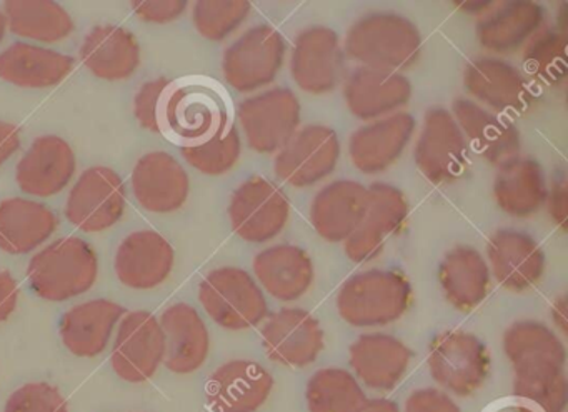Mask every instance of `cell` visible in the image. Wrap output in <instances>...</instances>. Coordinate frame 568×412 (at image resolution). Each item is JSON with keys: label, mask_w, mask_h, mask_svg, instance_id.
Instances as JSON below:
<instances>
[{"label": "cell", "mask_w": 568, "mask_h": 412, "mask_svg": "<svg viewBox=\"0 0 568 412\" xmlns=\"http://www.w3.org/2000/svg\"><path fill=\"white\" fill-rule=\"evenodd\" d=\"M132 191L145 211L171 214L187 202L191 179L174 155L162 151L149 152L135 164Z\"/></svg>", "instance_id": "d4e9b609"}, {"label": "cell", "mask_w": 568, "mask_h": 412, "mask_svg": "<svg viewBox=\"0 0 568 412\" xmlns=\"http://www.w3.org/2000/svg\"><path fill=\"white\" fill-rule=\"evenodd\" d=\"M182 158L195 171L219 178L237 165L242 154V138L234 124L217 138L194 148L181 149Z\"/></svg>", "instance_id": "7bdbcfd3"}, {"label": "cell", "mask_w": 568, "mask_h": 412, "mask_svg": "<svg viewBox=\"0 0 568 412\" xmlns=\"http://www.w3.org/2000/svg\"><path fill=\"white\" fill-rule=\"evenodd\" d=\"M412 282L398 269H368L351 275L337 292V311L352 328L394 324L412 305Z\"/></svg>", "instance_id": "3957f363"}, {"label": "cell", "mask_w": 568, "mask_h": 412, "mask_svg": "<svg viewBox=\"0 0 568 412\" xmlns=\"http://www.w3.org/2000/svg\"><path fill=\"white\" fill-rule=\"evenodd\" d=\"M414 351L400 339L385 332L358 335L348 349L352 374L365 388L390 392L410 369Z\"/></svg>", "instance_id": "44dd1931"}, {"label": "cell", "mask_w": 568, "mask_h": 412, "mask_svg": "<svg viewBox=\"0 0 568 412\" xmlns=\"http://www.w3.org/2000/svg\"><path fill=\"white\" fill-rule=\"evenodd\" d=\"M422 38L417 26L397 12H368L354 22L345 34V58L361 68L402 72L414 68L422 58Z\"/></svg>", "instance_id": "7a4b0ae2"}, {"label": "cell", "mask_w": 568, "mask_h": 412, "mask_svg": "<svg viewBox=\"0 0 568 412\" xmlns=\"http://www.w3.org/2000/svg\"><path fill=\"white\" fill-rule=\"evenodd\" d=\"M548 181L540 162L534 158L510 159L498 165L494 198L498 209L514 219H528L545 208Z\"/></svg>", "instance_id": "d6a6232c"}, {"label": "cell", "mask_w": 568, "mask_h": 412, "mask_svg": "<svg viewBox=\"0 0 568 412\" xmlns=\"http://www.w3.org/2000/svg\"><path fill=\"white\" fill-rule=\"evenodd\" d=\"M438 282L452 308L474 311L491 291L487 259L471 245H455L438 265Z\"/></svg>", "instance_id": "1f68e13d"}, {"label": "cell", "mask_w": 568, "mask_h": 412, "mask_svg": "<svg viewBox=\"0 0 568 412\" xmlns=\"http://www.w3.org/2000/svg\"><path fill=\"white\" fill-rule=\"evenodd\" d=\"M515 399L540 412H565L568 408V381L565 365L554 362L514 368Z\"/></svg>", "instance_id": "f35d334b"}, {"label": "cell", "mask_w": 568, "mask_h": 412, "mask_svg": "<svg viewBox=\"0 0 568 412\" xmlns=\"http://www.w3.org/2000/svg\"><path fill=\"white\" fill-rule=\"evenodd\" d=\"M165 335L161 321L149 311L128 312L119 322L111 364L125 382L149 381L164 364Z\"/></svg>", "instance_id": "9a60e30c"}, {"label": "cell", "mask_w": 568, "mask_h": 412, "mask_svg": "<svg viewBox=\"0 0 568 412\" xmlns=\"http://www.w3.org/2000/svg\"><path fill=\"white\" fill-rule=\"evenodd\" d=\"M245 0H199L192 9V22L202 38L222 42L239 31L251 14Z\"/></svg>", "instance_id": "b9f144b4"}, {"label": "cell", "mask_w": 568, "mask_h": 412, "mask_svg": "<svg viewBox=\"0 0 568 412\" xmlns=\"http://www.w3.org/2000/svg\"><path fill=\"white\" fill-rule=\"evenodd\" d=\"M368 204V188L351 179L324 185L312 199L311 224L322 239L344 244L361 225Z\"/></svg>", "instance_id": "4316f807"}, {"label": "cell", "mask_w": 568, "mask_h": 412, "mask_svg": "<svg viewBox=\"0 0 568 412\" xmlns=\"http://www.w3.org/2000/svg\"><path fill=\"white\" fill-rule=\"evenodd\" d=\"M59 218L42 202L14 198L0 201V249L21 255L36 251L58 231Z\"/></svg>", "instance_id": "d590c367"}, {"label": "cell", "mask_w": 568, "mask_h": 412, "mask_svg": "<svg viewBox=\"0 0 568 412\" xmlns=\"http://www.w3.org/2000/svg\"><path fill=\"white\" fill-rule=\"evenodd\" d=\"M232 231L248 244L274 241L291 219V201L275 182L252 175L242 182L229 202Z\"/></svg>", "instance_id": "30bf717a"}, {"label": "cell", "mask_w": 568, "mask_h": 412, "mask_svg": "<svg viewBox=\"0 0 568 412\" xmlns=\"http://www.w3.org/2000/svg\"><path fill=\"white\" fill-rule=\"evenodd\" d=\"M414 159L418 171L434 184H450L467 174L468 144L448 109L435 105L425 112Z\"/></svg>", "instance_id": "8fae6325"}, {"label": "cell", "mask_w": 568, "mask_h": 412, "mask_svg": "<svg viewBox=\"0 0 568 412\" xmlns=\"http://www.w3.org/2000/svg\"><path fill=\"white\" fill-rule=\"evenodd\" d=\"M171 242L155 231H138L124 239L115 254V274L125 288L149 291L168 281L174 269Z\"/></svg>", "instance_id": "83f0119b"}, {"label": "cell", "mask_w": 568, "mask_h": 412, "mask_svg": "<svg viewBox=\"0 0 568 412\" xmlns=\"http://www.w3.org/2000/svg\"><path fill=\"white\" fill-rule=\"evenodd\" d=\"M74 66L72 56L28 42H16L0 52V79L16 88H54L74 71Z\"/></svg>", "instance_id": "e575fe53"}, {"label": "cell", "mask_w": 568, "mask_h": 412, "mask_svg": "<svg viewBox=\"0 0 568 412\" xmlns=\"http://www.w3.org/2000/svg\"><path fill=\"white\" fill-rule=\"evenodd\" d=\"M159 321L165 335V368L181 375L199 371L211 352V334L197 309L179 302Z\"/></svg>", "instance_id": "f546056e"}, {"label": "cell", "mask_w": 568, "mask_h": 412, "mask_svg": "<svg viewBox=\"0 0 568 412\" xmlns=\"http://www.w3.org/2000/svg\"><path fill=\"white\" fill-rule=\"evenodd\" d=\"M75 169L78 161L68 141L59 135H41L19 161L16 181L26 194L52 198L68 188Z\"/></svg>", "instance_id": "484cf974"}, {"label": "cell", "mask_w": 568, "mask_h": 412, "mask_svg": "<svg viewBox=\"0 0 568 412\" xmlns=\"http://www.w3.org/2000/svg\"><path fill=\"white\" fill-rule=\"evenodd\" d=\"M262 348L275 364L307 368L324 351L321 322L302 308L278 309L262 325Z\"/></svg>", "instance_id": "e0dca14e"}, {"label": "cell", "mask_w": 568, "mask_h": 412, "mask_svg": "<svg viewBox=\"0 0 568 412\" xmlns=\"http://www.w3.org/2000/svg\"><path fill=\"white\" fill-rule=\"evenodd\" d=\"M404 412H462V409L442 389L422 388L408 394Z\"/></svg>", "instance_id": "7dc6e473"}, {"label": "cell", "mask_w": 568, "mask_h": 412, "mask_svg": "<svg viewBox=\"0 0 568 412\" xmlns=\"http://www.w3.org/2000/svg\"><path fill=\"white\" fill-rule=\"evenodd\" d=\"M358 412H402L400 405L397 402L387 398L367 399L364 408Z\"/></svg>", "instance_id": "f5cc1de1"}, {"label": "cell", "mask_w": 568, "mask_h": 412, "mask_svg": "<svg viewBox=\"0 0 568 412\" xmlns=\"http://www.w3.org/2000/svg\"><path fill=\"white\" fill-rule=\"evenodd\" d=\"M6 32H8V21H6L4 12L0 11V42L4 41Z\"/></svg>", "instance_id": "9f6ffc18"}, {"label": "cell", "mask_w": 568, "mask_h": 412, "mask_svg": "<svg viewBox=\"0 0 568 412\" xmlns=\"http://www.w3.org/2000/svg\"><path fill=\"white\" fill-rule=\"evenodd\" d=\"M128 208V191L118 172L95 165L82 172L65 204V218L84 232H102L118 224Z\"/></svg>", "instance_id": "5bb4252c"}, {"label": "cell", "mask_w": 568, "mask_h": 412, "mask_svg": "<svg viewBox=\"0 0 568 412\" xmlns=\"http://www.w3.org/2000/svg\"><path fill=\"white\" fill-rule=\"evenodd\" d=\"M568 32L544 26L524 48L525 76L538 84L561 89L568 81Z\"/></svg>", "instance_id": "60d3db41"}, {"label": "cell", "mask_w": 568, "mask_h": 412, "mask_svg": "<svg viewBox=\"0 0 568 412\" xmlns=\"http://www.w3.org/2000/svg\"><path fill=\"white\" fill-rule=\"evenodd\" d=\"M4 412H69L68 399L48 382H29L12 392Z\"/></svg>", "instance_id": "ee69618b"}, {"label": "cell", "mask_w": 568, "mask_h": 412, "mask_svg": "<svg viewBox=\"0 0 568 412\" xmlns=\"http://www.w3.org/2000/svg\"><path fill=\"white\" fill-rule=\"evenodd\" d=\"M21 149V132L14 124L0 121V165L6 164Z\"/></svg>", "instance_id": "f907efd6"}, {"label": "cell", "mask_w": 568, "mask_h": 412, "mask_svg": "<svg viewBox=\"0 0 568 412\" xmlns=\"http://www.w3.org/2000/svg\"><path fill=\"white\" fill-rule=\"evenodd\" d=\"M417 122L402 111L378 121L367 122L348 139L352 164L364 174L375 175L390 169L414 138Z\"/></svg>", "instance_id": "7402d4cb"}, {"label": "cell", "mask_w": 568, "mask_h": 412, "mask_svg": "<svg viewBox=\"0 0 568 412\" xmlns=\"http://www.w3.org/2000/svg\"><path fill=\"white\" fill-rule=\"evenodd\" d=\"M491 278L511 292H525L540 284L547 268L541 245L528 232L498 229L487 242Z\"/></svg>", "instance_id": "ac0fdd59"}, {"label": "cell", "mask_w": 568, "mask_h": 412, "mask_svg": "<svg viewBox=\"0 0 568 412\" xmlns=\"http://www.w3.org/2000/svg\"><path fill=\"white\" fill-rule=\"evenodd\" d=\"M82 64L102 81L131 78L141 66L138 38L121 26H98L85 36L81 48Z\"/></svg>", "instance_id": "836d02e7"}, {"label": "cell", "mask_w": 568, "mask_h": 412, "mask_svg": "<svg viewBox=\"0 0 568 412\" xmlns=\"http://www.w3.org/2000/svg\"><path fill=\"white\" fill-rule=\"evenodd\" d=\"M501 345L511 368L537 362L567 364V349L560 335L544 322L534 319L508 325L501 338Z\"/></svg>", "instance_id": "74e56055"}, {"label": "cell", "mask_w": 568, "mask_h": 412, "mask_svg": "<svg viewBox=\"0 0 568 412\" xmlns=\"http://www.w3.org/2000/svg\"><path fill=\"white\" fill-rule=\"evenodd\" d=\"M237 119L252 151L277 154L302 128V104L292 89H265L239 104Z\"/></svg>", "instance_id": "ba28073f"}, {"label": "cell", "mask_w": 568, "mask_h": 412, "mask_svg": "<svg viewBox=\"0 0 568 412\" xmlns=\"http://www.w3.org/2000/svg\"><path fill=\"white\" fill-rule=\"evenodd\" d=\"M132 11L148 24H169L178 21L187 11V0H134Z\"/></svg>", "instance_id": "bcb514c9"}, {"label": "cell", "mask_w": 568, "mask_h": 412, "mask_svg": "<svg viewBox=\"0 0 568 412\" xmlns=\"http://www.w3.org/2000/svg\"><path fill=\"white\" fill-rule=\"evenodd\" d=\"M252 269L262 291L275 301H298L314 284V262L298 245H271L255 255Z\"/></svg>", "instance_id": "f1b7e54d"}, {"label": "cell", "mask_w": 568, "mask_h": 412, "mask_svg": "<svg viewBox=\"0 0 568 412\" xmlns=\"http://www.w3.org/2000/svg\"><path fill=\"white\" fill-rule=\"evenodd\" d=\"M464 88L471 101L498 115H525L538 102L527 76L511 62L494 56L471 59L465 66Z\"/></svg>", "instance_id": "9c48e42d"}, {"label": "cell", "mask_w": 568, "mask_h": 412, "mask_svg": "<svg viewBox=\"0 0 568 412\" xmlns=\"http://www.w3.org/2000/svg\"><path fill=\"white\" fill-rule=\"evenodd\" d=\"M2 12L12 34L42 44L64 41L75 29L71 14L52 0H8Z\"/></svg>", "instance_id": "8d00e7d4"}, {"label": "cell", "mask_w": 568, "mask_h": 412, "mask_svg": "<svg viewBox=\"0 0 568 412\" xmlns=\"http://www.w3.org/2000/svg\"><path fill=\"white\" fill-rule=\"evenodd\" d=\"M410 214L407 195L392 184L374 182L368 188V204L361 225L344 242L345 254L355 264L381 258L385 241L404 229Z\"/></svg>", "instance_id": "2e32d148"}, {"label": "cell", "mask_w": 568, "mask_h": 412, "mask_svg": "<svg viewBox=\"0 0 568 412\" xmlns=\"http://www.w3.org/2000/svg\"><path fill=\"white\" fill-rule=\"evenodd\" d=\"M171 79L159 78L155 81L145 82L139 89L134 99V115L141 128L159 134V121H161L162 102L168 91Z\"/></svg>", "instance_id": "f6af8a7d"}, {"label": "cell", "mask_w": 568, "mask_h": 412, "mask_svg": "<svg viewBox=\"0 0 568 412\" xmlns=\"http://www.w3.org/2000/svg\"><path fill=\"white\" fill-rule=\"evenodd\" d=\"M125 314L128 309L109 299L82 302L62 315L59 334L72 354L98 358L108 349L114 329Z\"/></svg>", "instance_id": "4dcf8cb0"}, {"label": "cell", "mask_w": 568, "mask_h": 412, "mask_svg": "<svg viewBox=\"0 0 568 412\" xmlns=\"http://www.w3.org/2000/svg\"><path fill=\"white\" fill-rule=\"evenodd\" d=\"M495 2H455L458 9H460L464 14L475 16V18H481V16L487 14L491 8H494Z\"/></svg>", "instance_id": "db71d44e"}, {"label": "cell", "mask_w": 568, "mask_h": 412, "mask_svg": "<svg viewBox=\"0 0 568 412\" xmlns=\"http://www.w3.org/2000/svg\"><path fill=\"white\" fill-rule=\"evenodd\" d=\"M199 301L209 318L227 331H247L267 319L265 292L241 268L214 269L199 285Z\"/></svg>", "instance_id": "5b68a950"}, {"label": "cell", "mask_w": 568, "mask_h": 412, "mask_svg": "<svg viewBox=\"0 0 568 412\" xmlns=\"http://www.w3.org/2000/svg\"><path fill=\"white\" fill-rule=\"evenodd\" d=\"M19 295H21V288L14 275L6 269H0V324L14 314Z\"/></svg>", "instance_id": "681fc988"}, {"label": "cell", "mask_w": 568, "mask_h": 412, "mask_svg": "<svg viewBox=\"0 0 568 412\" xmlns=\"http://www.w3.org/2000/svg\"><path fill=\"white\" fill-rule=\"evenodd\" d=\"M427 362L432 379L442 391L470 398L490 375L491 354L474 332L450 329L432 339Z\"/></svg>", "instance_id": "8992f818"}, {"label": "cell", "mask_w": 568, "mask_h": 412, "mask_svg": "<svg viewBox=\"0 0 568 412\" xmlns=\"http://www.w3.org/2000/svg\"><path fill=\"white\" fill-rule=\"evenodd\" d=\"M275 379L271 371L248 359L222 364L207 382L212 412H257L271 398Z\"/></svg>", "instance_id": "603a6c76"}, {"label": "cell", "mask_w": 568, "mask_h": 412, "mask_svg": "<svg viewBox=\"0 0 568 412\" xmlns=\"http://www.w3.org/2000/svg\"><path fill=\"white\" fill-rule=\"evenodd\" d=\"M568 302L567 295L561 294L555 299L554 304L550 308V318L551 322H554L555 329L558 335L561 338H567L568 334Z\"/></svg>", "instance_id": "816d5d0a"}, {"label": "cell", "mask_w": 568, "mask_h": 412, "mask_svg": "<svg viewBox=\"0 0 568 412\" xmlns=\"http://www.w3.org/2000/svg\"><path fill=\"white\" fill-rule=\"evenodd\" d=\"M231 125V99L219 82L192 76L169 84L159 134L171 144L194 148L224 134Z\"/></svg>", "instance_id": "6da1fadb"}, {"label": "cell", "mask_w": 568, "mask_h": 412, "mask_svg": "<svg viewBox=\"0 0 568 412\" xmlns=\"http://www.w3.org/2000/svg\"><path fill=\"white\" fill-rule=\"evenodd\" d=\"M488 412H540L534 405L527 402L515 399V401H504L500 404L494 405Z\"/></svg>", "instance_id": "11a10c76"}, {"label": "cell", "mask_w": 568, "mask_h": 412, "mask_svg": "<svg viewBox=\"0 0 568 412\" xmlns=\"http://www.w3.org/2000/svg\"><path fill=\"white\" fill-rule=\"evenodd\" d=\"M367 399L364 385L347 369H318L305 385L308 412H358Z\"/></svg>", "instance_id": "ab89813d"}, {"label": "cell", "mask_w": 568, "mask_h": 412, "mask_svg": "<svg viewBox=\"0 0 568 412\" xmlns=\"http://www.w3.org/2000/svg\"><path fill=\"white\" fill-rule=\"evenodd\" d=\"M544 26H547V12L540 4L510 0L495 2L487 14L478 18L475 34L481 49L501 58L524 49Z\"/></svg>", "instance_id": "cb8c5ba5"}, {"label": "cell", "mask_w": 568, "mask_h": 412, "mask_svg": "<svg viewBox=\"0 0 568 412\" xmlns=\"http://www.w3.org/2000/svg\"><path fill=\"white\" fill-rule=\"evenodd\" d=\"M450 112L467 141L468 149L488 164L498 168L521 155L520 131L510 119L495 114L468 98L455 99Z\"/></svg>", "instance_id": "ffe728a7"}, {"label": "cell", "mask_w": 568, "mask_h": 412, "mask_svg": "<svg viewBox=\"0 0 568 412\" xmlns=\"http://www.w3.org/2000/svg\"><path fill=\"white\" fill-rule=\"evenodd\" d=\"M548 215L561 232L568 231V181L565 169H558L548 184L547 201H545Z\"/></svg>", "instance_id": "c3c4849f"}, {"label": "cell", "mask_w": 568, "mask_h": 412, "mask_svg": "<svg viewBox=\"0 0 568 412\" xmlns=\"http://www.w3.org/2000/svg\"><path fill=\"white\" fill-rule=\"evenodd\" d=\"M99 258L84 239L61 238L42 249L28 265L32 291L51 302H64L94 288Z\"/></svg>", "instance_id": "277c9868"}, {"label": "cell", "mask_w": 568, "mask_h": 412, "mask_svg": "<svg viewBox=\"0 0 568 412\" xmlns=\"http://www.w3.org/2000/svg\"><path fill=\"white\" fill-rule=\"evenodd\" d=\"M287 44L272 26L261 24L245 31L222 56L225 82L242 94L264 91L274 84L284 68Z\"/></svg>", "instance_id": "52a82bcc"}, {"label": "cell", "mask_w": 568, "mask_h": 412, "mask_svg": "<svg viewBox=\"0 0 568 412\" xmlns=\"http://www.w3.org/2000/svg\"><path fill=\"white\" fill-rule=\"evenodd\" d=\"M347 58L334 29L312 26L298 32L291 54V74L301 91L324 96L347 76Z\"/></svg>", "instance_id": "4fadbf2b"}, {"label": "cell", "mask_w": 568, "mask_h": 412, "mask_svg": "<svg viewBox=\"0 0 568 412\" xmlns=\"http://www.w3.org/2000/svg\"><path fill=\"white\" fill-rule=\"evenodd\" d=\"M344 99L354 118L374 122L407 108L412 82L402 72L358 66L345 76Z\"/></svg>", "instance_id": "d6986e66"}, {"label": "cell", "mask_w": 568, "mask_h": 412, "mask_svg": "<svg viewBox=\"0 0 568 412\" xmlns=\"http://www.w3.org/2000/svg\"><path fill=\"white\" fill-rule=\"evenodd\" d=\"M337 132L324 124H307L275 154L274 172L292 188H312L327 179L341 161Z\"/></svg>", "instance_id": "7c38bea8"}]
</instances>
